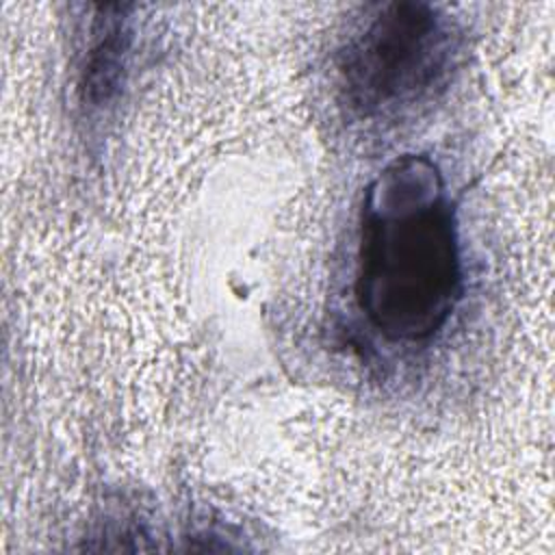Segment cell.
<instances>
[{"mask_svg": "<svg viewBox=\"0 0 555 555\" xmlns=\"http://www.w3.org/2000/svg\"><path fill=\"white\" fill-rule=\"evenodd\" d=\"M460 43L455 22L429 2L371 7L338 56L347 106L364 119H379L434 98L455 69Z\"/></svg>", "mask_w": 555, "mask_h": 555, "instance_id": "cell-2", "label": "cell"}, {"mask_svg": "<svg viewBox=\"0 0 555 555\" xmlns=\"http://www.w3.org/2000/svg\"><path fill=\"white\" fill-rule=\"evenodd\" d=\"M353 291L390 343H425L451 319L464 291L457 217L429 156H397L366 186Z\"/></svg>", "mask_w": 555, "mask_h": 555, "instance_id": "cell-1", "label": "cell"}, {"mask_svg": "<svg viewBox=\"0 0 555 555\" xmlns=\"http://www.w3.org/2000/svg\"><path fill=\"white\" fill-rule=\"evenodd\" d=\"M126 11L128 7L108 4L100 7L98 15L91 20L80 78L85 104L104 106L121 87L130 50V20L126 17Z\"/></svg>", "mask_w": 555, "mask_h": 555, "instance_id": "cell-3", "label": "cell"}]
</instances>
